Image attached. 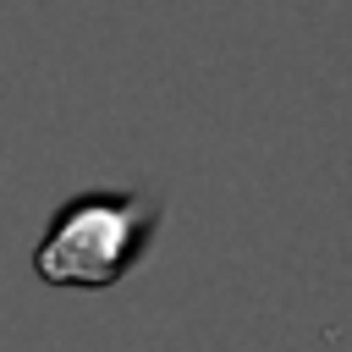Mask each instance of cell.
Instances as JSON below:
<instances>
[{
	"label": "cell",
	"mask_w": 352,
	"mask_h": 352,
	"mask_svg": "<svg viewBox=\"0 0 352 352\" xmlns=\"http://www.w3.org/2000/svg\"><path fill=\"white\" fill-rule=\"evenodd\" d=\"M160 231V198L148 192H77L66 198L38 248H33V275L60 292H110L138 270Z\"/></svg>",
	"instance_id": "6da1fadb"
}]
</instances>
